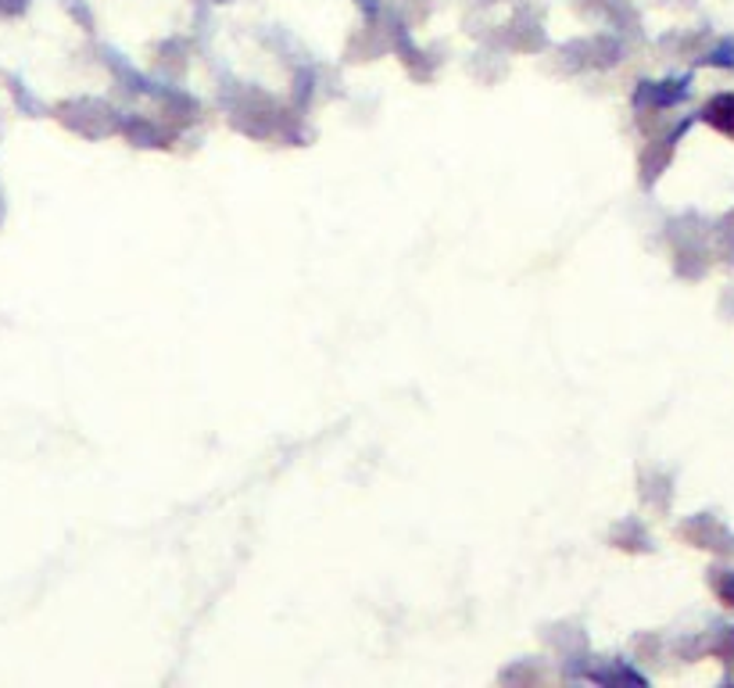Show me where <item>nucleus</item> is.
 I'll return each instance as SVG.
<instances>
[{"label": "nucleus", "mask_w": 734, "mask_h": 688, "mask_svg": "<svg viewBox=\"0 0 734 688\" xmlns=\"http://www.w3.org/2000/svg\"><path fill=\"white\" fill-rule=\"evenodd\" d=\"M716 595H721L724 606H734V573H724V578L716 581Z\"/></svg>", "instance_id": "f03ea898"}, {"label": "nucleus", "mask_w": 734, "mask_h": 688, "mask_svg": "<svg viewBox=\"0 0 734 688\" xmlns=\"http://www.w3.org/2000/svg\"><path fill=\"white\" fill-rule=\"evenodd\" d=\"M702 122H710L716 133L734 140V94H716L706 108H702Z\"/></svg>", "instance_id": "f257e3e1"}, {"label": "nucleus", "mask_w": 734, "mask_h": 688, "mask_svg": "<svg viewBox=\"0 0 734 688\" xmlns=\"http://www.w3.org/2000/svg\"><path fill=\"white\" fill-rule=\"evenodd\" d=\"M29 8V0H0V19H11V14H22Z\"/></svg>", "instance_id": "7ed1b4c3"}]
</instances>
